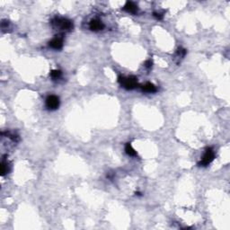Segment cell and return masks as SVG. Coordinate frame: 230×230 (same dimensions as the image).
Here are the masks:
<instances>
[{"label": "cell", "instance_id": "cell-2", "mask_svg": "<svg viewBox=\"0 0 230 230\" xmlns=\"http://www.w3.org/2000/svg\"><path fill=\"white\" fill-rule=\"evenodd\" d=\"M119 83L122 85L123 87L127 90H132L135 89L136 87L139 86V83H138V78L136 76H129V77H123V76H120L118 79Z\"/></svg>", "mask_w": 230, "mask_h": 230}, {"label": "cell", "instance_id": "cell-4", "mask_svg": "<svg viewBox=\"0 0 230 230\" xmlns=\"http://www.w3.org/2000/svg\"><path fill=\"white\" fill-rule=\"evenodd\" d=\"M60 98L56 95H49L46 99V107L49 110H57L60 106Z\"/></svg>", "mask_w": 230, "mask_h": 230}, {"label": "cell", "instance_id": "cell-11", "mask_svg": "<svg viewBox=\"0 0 230 230\" xmlns=\"http://www.w3.org/2000/svg\"><path fill=\"white\" fill-rule=\"evenodd\" d=\"M186 55V50L183 49V48H179L176 51V57L178 59H183V57Z\"/></svg>", "mask_w": 230, "mask_h": 230}, {"label": "cell", "instance_id": "cell-15", "mask_svg": "<svg viewBox=\"0 0 230 230\" xmlns=\"http://www.w3.org/2000/svg\"><path fill=\"white\" fill-rule=\"evenodd\" d=\"M152 61L151 60H147L146 62H145V67L146 68H152Z\"/></svg>", "mask_w": 230, "mask_h": 230}, {"label": "cell", "instance_id": "cell-12", "mask_svg": "<svg viewBox=\"0 0 230 230\" xmlns=\"http://www.w3.org/2000/svg\"><path fill=\"white\" fill-rule=\"evenodd\" d=\"M50 76L51 78H53L54 80L56 79H59L61 76V71L60 70H52L50 72Z\"/></svg>", "mask_w": 230, "mask_h": 230}, {"label": "cell", "instance_id": "cell-1", "mask_svg": "<svg viewBox=\"0 0 230 230\" xmlns=\"http://www.w3.org/2000/svg\"><path fill=\"white\" fill-rule=\"evenodd\" d=\"M51 25L56 30H60L62 32H70L74 27L71 21L62 17H55L54 19H52Z\"/></svg>", "mask_w": 230, "mask_h": 230}, {"label": "cell", "instance_id": "cell-5", "mask_svg": "<svg viewBox=\"0 0 230 230\" xmlns=\"http://www.w3.org/2000/svg\"><path fill=\"white\" fill-rule=\"evenodd\" d=\"M49 46L54 50H60L63 47V38L57 36L49 42Z\"/></svg>", "mask_w": 230, "mask_h": 230}, {"label": "cell", "instance_id": "cell-3", "mask_svg": "<svg viewBox=\"0 0 230 230\" xmlns=\"http://www.w3.org/2000/svg\"><path fill=\"white\" fill-rule=\"evenodd\" d=\"M215 158V152L211 148H207L205 150V153L203 155L201 160L199 162L200 166H207L209 165L210 163L212 162Z\"/></svg>", "mask_w": 230, "mask_h": 230}, {"label": "cell", "instance_id": "cell-13", "mask_svg": "<svg viewBox=\"0 0 230 230\" xmlns=\"http://www.w3.org/2000/svg\"><path fill=\"white\" fill-rule=\"evenodd\" d=\"M9 24H10L9 21H2V23H1V29H2V31L3 32H7V29H9Z\"/></svg>", "mask_w": 230, "mask_h": 230}, {"label": "cell", "instance_id": "cell-6", "mask_svg": "<svg viewBox=\"0 0 230 230\" xmlns=\"http://www.w3.org/2000/svg\"><path fill=\"white\" fill-rule=\"evenodd\" d=\"M89 27L94 32H98L104 28V24L99 19H93L89 24Z\"/></svg>", "mask_w": 230, "mask_h": 230}, {"label": "cell", "instance_id": "cell-14", "mask_svg": "<svg viewBox=\"0 0 230 230\" xmlns=\"http://www.w3.org/2000/svg\"><path fill=\"white\" fill-rule=\"evenodd\" d=\"M153 15H154V16L156 17L157 20H162L163 17H164V14H160V13H156V12H155V13L153 14Z\"/></svg>", "mask_w": 230, "mask_h": 230}, {"label": "cell", "instance_id": "cell-7", "mask_svg": "<svg viewBox=\"0 0 230 230\" xmlns=\"http://www.w3.org/2000/svg\"><path fill=\"white\" fill-rule=\"evenodd\" d=\"M123 10L126 11L127 13H129V14H135L138 13L139 8H138V7L136 6L133 2H127V3L125 4L124 7H123Z\"/></svg>", "mask_w": 230, "mask_h": 230}, {"label": "cell", "instance_id": "cell-8", "mask_svg": "<svg viewBox=\"0 0 230 230\" xmlns=\"http://www.w3.org/2000/svg\"><path fill=\"white\" fill-rule=\"evenodd\" d=\"M141 90L145 93H155L156 92V86L152 83H147L145 84L144 86H141Z\"/></svg>", "mask_w": 230, "mask_h": 230}, {"label": "cell", "instance_id": "cell-9", "mask_svg": "<svg viewBox=\"0 0 230 230\" xmlns=\"http://www.w3.org/2000/svg\"><path fill=\"white\" fill-rule=\"evenodd\" d=\"M10 171V165L7 161H5L3 160L2 161V164H1V175L4 176L5 175H7L9 173Z\"/></svg>", "mask_w": 230, "mask_h": 230}, {"label": "cell", "instance_id": "cell-10", "mask_svg": "<svg viewBox=\"0 0 230 230\" xmlns=\"http://www.w3.org/2000/svg\"><path fill=\"white\" fill-rule=\"evenodd\" d=\"M125 151L126 153L129 155V156H137L138 154L135 151V149L132 148V146L130 145V143H127L126 146H125Z\"/></svg>", "mask_w": 230, "mask_h": 230}]
</instances>
